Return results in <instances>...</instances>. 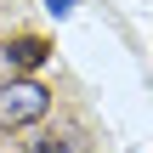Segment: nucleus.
Masks as SVG:
<instances>
[{
  "label": "nucleus",
  "instance_id": "1",
  "mask_svg": "<svg viewBox=\"0 0 153 153\" xmlns=\"http://www.w3.org/2000/svg\"><path fill=\"white\" fill-rule=\"evenodd\" d=\"M45 108H51V91H45L40 79H6V85H0V136L45 119Z\"/></svg>",
  "mask_w": 153,
  "mask_h": 153
},
{
  "label": "nucleus",
  "instance_id": "2",
  "mask_svg": "<svg viewBox=\"0 0 153 153\" xmlns=\"http://www.w3.org/2000/svg\"><path fill=\"white\" fill-rule=\"evenodd\" d=\"M28 153H85V136H79L74 125H68V131H45Z\"/></svg>",
  "mask_w": 153,
  "mask_h": 153
},
{
  "label": "nucleus",
  "instance_id": "3",
  "mask_svg": "<svg viewBox=\"0 0 153 153\" xmlns=\"http://www.w3.org/2000/svg\"><path fill=\"white\" fill-rule=\"evenodd\" d=\"M45 57H51L45 40H34V34H28V40H11V62H17V74H23V68H40Z\"/></svg>",
  "mask_w": 153,
  "mask_h": 153
},
{
  "label": "nucleus",
  "instance_id": "4",
  "mask_svg": "<svg viewBox=\"0 0 153 153\" xmlns=\"http://www.w3.org/2000/svg\"><path fill=\"white\" fill-rule=\"evenodd\" d=\"M6 79H23V74H17V62H11V45L0 40V85H6Z\"/></svg>",
  "mask_w": 153,
  "mask_h": 153
},
{
  "label": "nucleus",
  "instance_id": "5",
  "mask_svg": "<svg viewBox=\"0 0 153 153\" xmlns=\"http://www.w3.org/2000/svg\"><path fill=\"white\" fill-rule=\"evenodd\" d=\"M45 6H51L57 17H68V11H74V0H45Z\"/></svg>",
  "mask_w": 153,
  "mask_h": 153
}]
</instances>
